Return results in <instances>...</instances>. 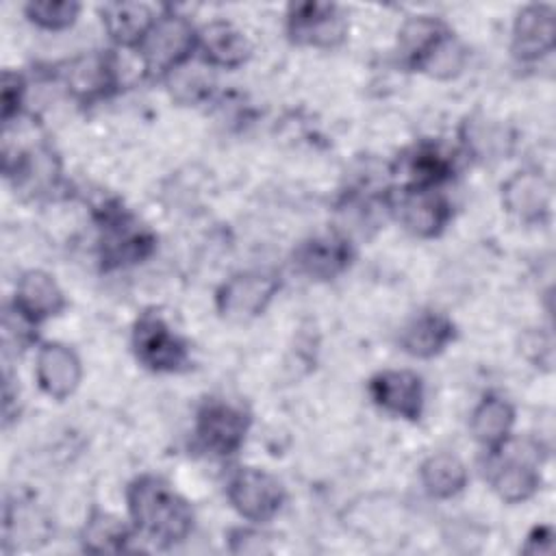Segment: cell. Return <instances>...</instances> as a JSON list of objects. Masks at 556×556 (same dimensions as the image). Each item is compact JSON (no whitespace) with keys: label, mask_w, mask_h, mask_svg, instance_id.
Returning a JSON list of instances; mask_svg holds the SVG:
<instances>
[{"label":"cell","mask_w":556,"mask_h":556,"mask_svg":"<svg viewBox=\"0 0 556 556\" xmlns=\"http://www.w3.org/2000/svg\"><path fill=\"white\" fill-rule=\"evenodd\" d=\"M100 15L109 39L132 50H139L156 22L154 11L143 2H111L102 7Z\"/></svg>","instance_id":"obj_23"},{"label":"cell","mask_w":556,"mask_h":556,"mask_svg":"<svg viewBox=\"0 0 556 556\" xmlns=\"http://www.w3.org/2000/svg\"><path fill=\"white\" fill-rule=\"evenodd\" d=\"M384 202L393 219L406 232L421 239H432L441 235L452 217L450 202L432 187L400 185L384 195Z\"/></svg>","instance_id":"obj_4"},{"label":"cell","mask_w":556,"mask_h":556,"mask_svg":"<svg viewBox=\"0 0 556 556\" xmlns=\"http://www.w3.org/2000/svg\"><path fill=\"white\" fill-rule=\"evenodd\" d=\"M132 530L115 515L93 510L83 528V547L93 554H115L126 549Z\"/></svg>","instance_id":"obj_28"},{"label":"cell","mask_w":556,"mask_h":556,"mask_svg":"<svg viewBox=\"0 0 556 556\" xmlns=\"http://www.w3.org/2000/svg\"><path fill=\"white\" fill-rule=\"evenodd\" d=\"M458 135L465 152L480 163L506 159L515 146L513 130L504 122L486 115H467Z\"/></svg>","instance_id":"obj_21"},{"label":"cell","mask_w":556,"mask_h":556,"mask_svg":"<svg viewBox=\"0 0 556 556\" xmlns=\"http://www.w3.org/2000/svg\"><path fill=\"white\" fill-rule=\"evenodd\" d=\"M61 78L74 100L91 104L111 96L117 89V61L111 52H87L65 63Z\"/></svg>","instance_id":"obj_11"},{"label":"cell","mask_w":556,"mask_h":556,"mask_svg":"<svg viewBox=\"0 0 556 556\" xmlns=\"http://www.w3.org/2000/svg\"><path fill=\"white\" fill-rule=\"evenodd\" d=\"M556 46L554 9L549 4H526L513 22L510 52L517 61L530 63L549 54Z\"/></svg>","instance_id":"obj_14"},{"label":"cell","mask_w":556,"mask_h":556,"mask_svg":"<svg viewBox=\"0 0 556 556\" xmlns=\"http://www.w3.org/2000/svg\"><path fill=\"white\" fill-rule=\"evenodd\" d=\"M230 506L252 523H265L278 515L285 504L282 482L256 467L237 469L226 486Z\"/></svg>","instance_id":"obj_8"},{"label":"cell","mask_w":556,"mask_h":556,"mask_svg":"<svg viewBox=\"0 0 556 556\" xmlns=\"http://www.w3.org/2000/svg\"><path fill=\"white\" fill-rule=\"evenodd\" d=\"M513 424H515L513 404L493 393L484 395L469 417L471 437L486 450L502 445L510 437Z\"/></svg>","instance_id":"obj_25"},{"label":"cell","mask_w":556,"mask_h":556,"mask_svg":"<svg viewBox=\"0 0 556 556\" xmlns=\"http://www.w3.org/2000/svg\"><path fill=\"white\" fill-rule=\"evenodd\" d=\"M26 83L17 72L7 70L2 74V122L4 126L13 122V117L20 115V109L24 104Z\"/></svg>","instance_id":"obj_31"},{"label":"cell","mask_w":556,"mask_h":556,"mask_svg":"<svg viewBox=\"0 0 556 556\" xmlns=\"http://www.w3.org/2000/svg\"><path fill=\"white\" fill-rule=\"evenodd\" d=\"M250 430V415L226 400H206L195 415V443L211 456H232L241 450Z\"/></svg>","instance_id":"obj_7"},{"label":"cell","mask_w":556,"mask_h":556,"mask_svg":"<svg viewBox=\"0 0 556 556\" xmlns=\"http://www.w3.org/2000/svg\"><path fill=\"white\" fill-rule=\"evenodd\" d=\"M552 549H554V534L549 526H536L528 534L526 545L521 547V552L526 554H552Z\"/></svg>","instance_id":"obj_34"},{"label":"cell","mask_w":556,"mask_h":556,"mask_svg":"<svg viewBox=\"0 0 556 556\" xmlns=\"http://www.w3.org/2000/svg\"><path fill=\"white\" fill-rule=\"evenodd\" d=\"M267 534L254 528H237L230 532V552L235 554H258V552H269L265 545Z\"/></svg>","instance_id":"obj_33"},{"label":"cell","mask_w":556,"mask_h":556,"mask_svg":"<svg viewBox=\"0 0 556 556\" xmlns=\"http://www.w3.org/2000/svg\"><path fill=\"white\" fill-rule=\"evenodd\" d=\"M489 452V482L497 497L506 504L530 500L541 484L539 445L530 439H513V434Z\"/></svg>","instance_id":"obj_2"},{"label":"cell","mask_w":556,"mask_h":556,"mask_svg":"<svg viewBox=\"0 0 556 556\" xmlns=\"http://www.w3.org/2000/svg\"><path fill=\"white\" fill-rule=\"evenodd\" d=\"M35 378L39 389L52 400L70 397L83 378V365L76 352L63 343H41L35 358Z\"/></svg>","instance_id":"obj_15"},{"label":"cell","mask_w":556,"mask_h":556,"mask_svg":"<svg viewBox=\"0 0 556 556\" xmlns=\"http://www.w3.org/2000/svg\"><path fill=\"white\" fill-rule=\"evenodd\" d=\"M213 67L206 65L204 61L200 63H182L180 67H176L174 72H169L165 76V85L167 91L172 96V100H176L178 104H200L204 100H208L215 78H213Z\"/></svg>","instance_id":"obj_27"},{"label":"cell","mask_w":556,"mask_h":556,"mask_svg":"<svg viewBox=\"0 0 556 556\" xmlns=\"http://www.w3.org/2000/svg\"><path fill=\"white\" fill-rule=\"evenodd\" d=\"M452 30L432 15H413L397 30V56L404 67L419 70L430 52L450 35Z\"/></svg>","instance_id":"obj_24"},{"label":"cell","mask_w":556,"mask_h":556,"mask_svg":"<svg viewBox=\"0 0 556 556\" xmlns=\"http://www.w3.org/2000/svg\"><path fill=\"white\" fill-rule=\"evenodd\" d=\"M26 17L46 30H65L70 28L80 13V4L72 0H37L24 7Z\"/></svg>","instance_id":"obj_29"},{"label":"cell","mask_w":556,"mask_h":556,"mask_svg":"<svg viewBox=\"0 0 556 556\" xmlns=\"http://www.w3.org/2000/svg\"><path fill=\"white\" fill-rule=\"evenodd\" d=\"M280 289V280L267 271H239L215 293V306L224 319L248 321L258 317Z\"/></svg>","instance_id":"obj_9"},{"label":"cell","mask_w":556,"mask_h":556,"mask_svg":"<svg viewBox=\"0 0 556 556\" xmlns=\"http://www.w3.org/2000/svg\"><path fill=\"white\" fill-rule=\"evenodd\" d=\"M521 352L523 356L534 363L536 367L539 365H545L549 367L552 365V339L547 332L543 330H528L523 337H521Z\"/></svg>","instance_id":"obj_32"},{"label":"cell","mask_w":556,"mask_h":556,"mask_svg":"<svg viewBox=\"0 0 556 556\" xmlns=\"http://www.w3.org/2000/svg\"><path fill=\"white\" fill-rule=\"evenodd\" d=\"M287 30L300 46L337 48L348 35V17L332 2H298L289 7Z\"/></svg>","instance_id":"obj_10"},{"label":"cell","mask_w":556,"mask_h":556,"mask_svg":"<svg viewBox=\"0 0 556 556\" xmlns=\"http://www.w3.org/2000/svg\"><path fill=\"white\" fill-rule=\"evenodd\" d=\"M132 352L137 361L159 374L180 371L189 365V345L159 313H141L132 326Z\"/></svg>","instance_id":"obj_6"},{"label":"cell","mask_w":556,"mask_h":556,"mask_svg":"<svg viewBox=\"0 0 556 556\" xmlns=\"http://www.w3.org/2000/svg\"><path fill=\"white\" fill-rule=\"evenodd\" d=\"M454 156L441 143L424 141L413 146L400 159V174L404 176L406 187H432L437 189L441 182L452 178L454 174Z\"/></svg>","instance_id":"obj_22"},{"label":"cell","mask_w":556,"mask_h":556,"mask_svg":"<svg viewBox=\"0 0 556 556\" xmlns=\"http://www.w3.org/2000/svg\"><path fill=\"white\" fill-rule=\"evenodd\" d=\"M4 174L15 182V189L41 195L56 187L61 178V161L46 143L30 146L26 150L15 148L13 154L4 152Z\"/></svg>","instance_id":"obj_13"},{"label":"cell","mask_w":556,"mask_h":556,"mask_svg":"<svg viewBox=\"0 0 556 556\" xmlns=\"http://www.w3.org/2000/svg\"><path fill=\"white\" fill-rule=\"evenodd\" d=\"M100 230V261L104 269L141 263L154 250V235L119 206L102 211Z\"/></svg>","instance_id":"obj_5"},{"label":"cell","mask_w":556,"mask_h":556,"mask_svg":"<svg viewBox=\"0 0 556 556\" xmlns=\"http://www.w3.org/2000/svg\"><path fill=\"white\" fill-rule=\"evenodd\" d=\"M132 530L159 547L182 543L193 530V508L163 478L146 473L126 491Z\"/></svg>","instance_id":"obj_1"},{"label":"cell","mask_w":556,"mask_h":556,"mask_svg":"<svg viewBox=\"0 0 556 556\" xmlns=\"http://www.w3.org/2000/svg\"><path fill=\"white\" fill-rule=\"evenodd\" d=\"M502 204L521 222H543L549 215L552 187L534 169L517 172L502 185Z\"/></svg>","instance_id":"obj_18"},{"label":"cell","mask_w":556,"mask_h":556,"mask_svg":"<svg viewBox=\"0 0 556 556\" xmlns=\"http://www.w3.org/2000/svg\"><path fill=\"white\" fill-rule=\"evenodd\" d=\"M11 306L37 326L65 308V295L54 276L43 269H28L17 278Z\"/></svg>","instance_id":"obj_16"},{"label":"cell","mask_w":556,"mask_h":556,"mask_svg":"<svg viewBox=\"0 0 556 556\" xmlns=\"http://www.w3.org/2000/svg\"><path fill=\"white\" fill-rule=\"evenodd\" d=\"M419 480L430 497L450 500L467 486L469 473L465 463L456 454L437 452L421 463Z\"/></svg>","instance_id":"obj_26"},{"label":"cell","mask_w":556,"mask_h":556,"mask_svg":"<svg viewBox=\"0 0 556 556\" xmlns=\"http://www.w3.org/2000/svg\"><path fill=\"white\" fill-rule=\"evenodd\" d=\"M454 332L456 330L450 317L437 311H421L400 328L397 343L415 358H432L450 345Z\"/></svg>","instance_id":"obj_20"},{"label":"cell","mask_w":556,"mask_h":556,"mask_svg":"<svg viewBox=\"0 0 556 556\" xmlns=\"http://www.w3.org/2000/svg\"><path fill=\"white\" fill-rule=\"evenodd\" d=\"M376 406L393 417L417 421L424 413V380L410 369H384L369 380Z\"/></svg>","instance_id":"obj_12"},{"label":"cell","mask_w":556,"mask_h":556,"mask_svg":"<svg viewBox=\"0 0 556 556\" xmlns=\"http://www.w3.org/2000/svg\"><path fill=\"white\" fill-rule=\"evenodd\" d=\"M198 50V30L189 17L165 9L156 15L154 26L139 46L143 70L150 76H167L182 63L191 61Z\"/></svg>","instance_id":"obj_3"},{"label":"cell","mask_w":556,"mask_h":556,"mask_svg":"<svg viewBox=\"0 0 556 556\" xmlns=\"http://www.w3.org/2000/svg\"><path fill=\"white\" fill-rule=\"evenodd\" d=\"M198 50L206 65L222 70L241 67L252 54L243 30L226 20H213L198 30Z\"/></svg>","instance_id":"obj_19"},{"label":"cell","mask_w":556,"mask_h":556,"mask_svg":"<svg viewBox=\"0 0 556 556\" xmlns=\"http://www.w3.org/2000/svg\"><path fill=\"white\" fill-rule=\"evenodd\" d=\"M467 63V50L465 46L450 33L421 63L419 72H426L432 78H452L460 74V70Z\"/></svg>","instance_id":"obj_30"},{"label":"cell","mask_w":556,"mask_h":556,"mask_svg":"<svg viewBox=\"0 0 556 556\" xmlns=\"http://www.w3.org/2000/svg\"><path fill=\"white\" fill-rule=\"evenodd\" d=\"M352 258V248L345 237L324 235L302 241L293 250V267L311 280L337 278Z\"/></svg>","instance_id":"obj_17"}]
</instances>
